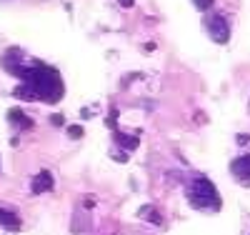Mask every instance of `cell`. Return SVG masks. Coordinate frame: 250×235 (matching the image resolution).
I'll return each mask as SVG.
<instances>
[{
  "label": "cell",
  "mask_w": 250,
  "mask_h": 235,
  "mask_svg": "<svg viewBox=\"0 0 250 235\" xmlns=\"http://www.w3.org/2000/svg\"><path fill=\"white\" fill-rule=\"evenodd\" d=\"M8 120L15 125V128H33V120L23 115V110H10L8 113Z\"/></svg>",
  "instance_id": "7"
},
{
  "label": "cell",
  "mask_w": 250,
  "mask_h": 235,
  "mask_svg": "<svg viewBox=\"0 0 250 235\" xmlns=\"http://www.w3.org/2000/svg\"><path fill=\"white\" fill-rule=\"evenodd\" d=\"M48 190H53V175L48 173V170H40V173L35 175V180H33V193L40 195V193H48Z\"/></svg>",
  "instance_id": "5"
},
{
  "label": "cell",
  "mask_w": 250,
  "mask_h": 235,
  "mask_svg": "<svg viewBox=\"0 0 250 235\" xmlns=\"http://www.w3.org/2000/svg\"><path fill=\"white\" fill-rule=\"evenodd\" d=\"M0 225L18 230V228H20V220L15 218V213H10V210H0Z\"/></svg>",
  "instance_id": "9"
},
{
  "label": "cell",
  "mask_w": 250,
  "mask_h": 235,
  "mask_svg": "<svg viewBox=\"0 0 250 235\" xmlns=\"http://www.w3.org/2000/svg\"><path fill=\"white\" fill-rule=\"evenodd\" d=\"M140 218H143V220H150V223H155V225H160V223H163L160 213H158L153 205H143V208H140Z\"/></svg>",
  "instance_id": "8"
},
{
  "label": "cell",
  "mask_w": 250,
  "mask_h": 235,
  "mask_svg": "<svg viewBox=\"0 0 250 235\" xmlns=\"http://www.w3.org/2000/svg\"><path fill=\"white\" fill-rule=\"evenodd\" d=\"M68 135H70V138H75V140H78V138H83V128H80V125H70V128H68Z\"/></svg>",
  "instance_id": "11"
},
{
  "label": "cell",
  "mask_w": 250,
  "mask_h": 235,
  "mask_svg": "<svg viewBox=\"0 0 250 235\" xmlns=\"http://www.w3.org/2000/svg\"><path fill=\"white\" fill-rule=\"evenodd\" d=\"M193 5H195L198 10H210V5H213V0H193Z\"/></svg>",
  "instance_id": "10"
},
{
  "label": "cell",
  "mask_w": 250,
  "mask_h": 235,
  "mask_svg": "<svg viewBox=\"0 0 250 235\" xmlns=\"http://www.w3.org/2000/svg\"><path fill=\"white\" fill-rule=\"evenodd\" d=\"M3 65L23 80V85L15 88V98L23 100H48V103H58L62 98V83L58 70L43 65V63H30V65H23L18 63V50H8Z\"/></svg>",
  "instance_id": "1"
},
{
  "label": "cell",
  "mask_w": 250,
  "mask_h": 235,
  "mask_svg": "<svg viewBox=\"0 0 250 235\" xmlns=\"http://www.w3.org/2000/svg\"><path fill=\"white\" fill-rule=\"evenodd\" d=\"M188 203L198 210H218L220 208V195L218 188L208 178H195L188 185Z\"/></svg>",
  "instance_id": "2"
},
{
  "label": "cell",
  "mask_w": 250,
  "mask_h": 235,
  "mask_svg": "<svg viewBox=\"0 0 250 235\" xmlns=\"http://www.w3.org/2000/svg\"><path fill=\"white\" fill-rule=\"evenodd\" d=\"M118 3H120L123 8H133V0H118Z\"/></svg>",
  "instance_id": "12"
},
{
  "label": "cell",
  "mask_w": 250,
  "mask_h": 235,
  "mask_svg": "<svg viewBox=\"0 0 250 235\" xmlns=\"http://www.w3.org/2000/svg\"><path fill=\"white\" fill-rule=\"evenodd\" d=\"M230 173L235 175L238 183L250 185V155H240L230 163Z\"/></svg>",
  "instance_id": "4"
},
{
  "label": "cell",
  "mask_w": 250,
  "mask_h": 235,
  "mask_svg": "<svg viewBox=\"0 0 250 235\" xmlns=\"http://www.w3.org/2000/svg\"><path fill=\"white\" fill-rule=\"evenodd\" d=\"M208 33H210V38L215 43H228V38H230V25H228L225 15H213L210 20H208Z\"/></svg>",
  "instance_id": "3"
},
{
  "label": "cell",
  "mask_w": 250,
  "mask_h": 235,
  "mask_svg": "<svg viewBox=\"0 0 250 235\" xmlns=\"http://www.w3.org/2000/svg\"><path fill=\"white\" fill-rule=\"evenodd\" d=\"M115 140H118V145L123 148L125 153H130V150H135V148H138V135H125V133H118V135H115Z\"/></svg>",
  "instance_id": "6"
}]
</instances>
